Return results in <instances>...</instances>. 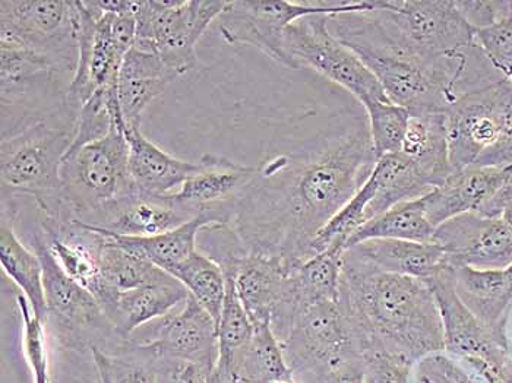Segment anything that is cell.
<instances>
[{
    "label": "cell",
    "mask_w": 512,
    "mask_h": 383,
    "mask_svg": "<svg viewBox=\"0 0 512 383\" xmlns=\"http://www.w3.org/2000/svg\"><path fill=\"white\" fill-rule=\"evenodd\" d=\"M375 163L368 120L270 154L237 198L233 230L249 253L302 264L316 233L359 191Z\"/></svg>",
    "instance_id": "1"
},
{
    "label": "cell",
    "mask_w": 512,
    "mask_h": 383,
    "mask_svg": "<svg viewBox=\"0 0 512 383\" xmlns=\"http://www.w3.org/2000/svg\"><path fill=\"white\" fill-rule=\"evenodd\" d=\"M340 306L363 359L385 353L414 364L445 351L428 281L378 271L344 252Z\"/></svg>",
    "instance_id": "2"
},
{
    "label": "cell",
    "mask_w": 512,
    "mask_h": 383,
    "mask_svg": "<svg viewBox=\"0 0 512 383\" xmlns=\"http://www.w3.org/2000/svg\"><path fill=\"white\" fill-rule=\"evenodd\" d=\"M331 34L374 74L387 97L410 115H447L457 100L451 75L425 65L395 40L374 11L328 18Z\"/></svg>",
    "instance_id": "3"
},
{
    "label": "cell",
    "mask_w": 512,
    "mask_h": 383,
    "mask_svg": "<svg viewBox=\"0 0 512 383\" xmlns=\"http://www.w3.org/2000/svg\"><path fill=\"white\" fill-rule=\"evenodd\" d=\"M374 14L417 59L451 75L458 88L464 84L476 58V30L457 2H379Z\"/></svg>",
    "instance_id": "4"
},
{
    "label": "cell",
    "mask_w": 512,
    "mask_h": 383,
    "mask_svg": "<svg viewBox=\"0 0 512 383\" xmlns=\"http://www.w3.org/2000/svg\"><path fill=\"white\" fill-rule=\"evenodd\" d=\"M77 125L39 122L2 139V201L30 196L43 217L65 218L60 167L74 142Z\"/></svg>",
    "instance_id": "5"
},
{
    "label": "cell",
    "mask_w": 512,
    "mask_h": 383,
    "mask_svg": "<svg viewBox=\"0 0 512 383\" xmlns=\"http://www.w3.org/2000/svg\"><path fill=\"white\" fill-rule=\"evenodd\" d=\"M126 125L115 123L109 135L71 147L60 167L63 210L75 221L87 220L119 199L137 192L129 176Z\"/></svg>",
    "instance_id": "6"
},
{
    "label": "cell",
    "mask_w": 512,
    "mask_h": 383,
    "mask_svg": "<svg viewBox=\"0 0 512 383\" xmlns=\"http://www.w3.org/2000/svg\"><path fill=\"white\" fill-rule=\"evenodd\" d=\"M378 8L371 0L338 2H293V0H235L220 17V33L229 44H242L261 50L286 66L284 33L300 18L311 15L368 14Z\"/></svg>",
    "instance_id": "7"
},
{
    "label": "cell",
    "mask_w": 512,
    "mask_h": 383,
    "mask_svg": "<svg viewBox=\"0 0 512 383\" xmlns=\"http://www.w3.org/2000/svg\"><path fill=\"white\" fill-rule=\"evenodd\" d=\"M227 5L224 0H137L134 46L156 53L180 77L197 65L195 47Z\"/></svg>",
    "instance_id": "8"
},
{
    "label": "cell",
    "mask_w": 512,
    "mask_h": 383,
    "mask_svg": "<svg viewBox=\"0 0 512 383\" xmlns=\"http://www.w3.org/2000/svg\"><path fill=\"white\" fill-rule=\"evenodd\" d=\"M328 15H311L290 24L284 33L287 68L314 69L357 98L363 109L387 101L378 79L349 47L335 39Z\"/></svg>",
    "instance_id": "9"
},
{
    "label": "cell",
    "mask_w": 512,
    "mask_h": 383,
    "mask_svg": "<svg viewBox=\"0 0 512 383\" xmlns=\"http://www.w3.org/2000/svg\"><path fill=\"white\" fill-rule=\"evenodd\" d=\"M78 0H2L0 44L27 47L74 77L78 63Z\"/></svg>",
    "instance_id": "10"
},
{
    "label": "cell",
    "mask_w": 512,
    "mask_h": 383,
    "mask_svg": "<svg viewBox=\"0 0 512 383\" xmlns=\"http://www.w3.org/2000/svg\"><path fill=\"white\" fill-rule=\"evenodd\" d=\"M448 154L453 172L467 169L512 129V84L507 78L469 91L447 115Z\"/></svg>",
    "instance_id": "11"
},
{
    "label": "cell",
    "mask_w": 512,
    "mask_h": 383,
    "mask_svg": "<svg viewBox=\"0 0 512 383\" xmlns=\"http://www.w3.org/2000/svg\"><path fill=\"white\" fill-rule=\"evenodd\" d=\"M281 344L293 376L297 372L312 373L325 383L341 364L362 357L340 300L306 307Z\"/></svg>",
    "instance_id": "12"
},
{
    "label": "cell",
    "mask_w": 512,
    "mask_h": 383,
    "mask_svg": "<svg viewBox=\"0 0 512 383\" xmlns=\"http://www.w3.org/2000/svg\"><path fill=\"white\" fill-rule=\"evenodd\" d=\"M451 267L502 269L512 264V229L501 217L473 211L458 215L435 231Z\"/></svg>",
    "instance_id": "13"
},
{
    "label": "cell",
    "mask_w": 512,
    "mask_h": 383,
    "mask_svg": "<svg viewBox=\"0 0 512 383\" xmlns=\"http://www.w3.org/2000/svg\"><path fill=\"white\" fill-rule=\"evenodd\" d=\"M154 322L151 335L138 345L142 351L175 362L198 363L214 372L218 360L217 324L194 297L189 296L179 312Z\"/></svg>",
    "instance_id": "14"
},
{
    "label": "cell",
    "mask_w": 512,
    "mask_h": 383,
    "mask_svg": "<svg viewBox=\"0 0 512 383\" xmlns=\"http://www.w3.org/2000/svg\"><path fill=\"white\" fill-rule=\"evenodd\" d=\"M197 215L173 195L134 192L79 223L109 236L153 237L178 229Z\"/></svg>",
    "instance_id": "15"
},
{
    "label": "cell",
    "mask_w": 512,
    "mask_h": 383,
    "mask_svg": "<svg viewBox=\"0 0 512 383\" xmlns=\"http://www.w3.org/2000/svg\"><path fill=\"white\" fill-rule=\"evenodd\" d=\"M256 167L243 166L229 158L207 154L198 161V169L183 183L173 198L195 214L211 212L232 226L237 198L251 185Z\"/></svg>",
    "instance_id": "16"
},
{
    "label": "cell",
    "mask_w": 512,
    "mask_h": 383,
    "mask_svg": "<svg viewBox=\"0 0 512 383\" xmlns=\"http://www.w3.org/2000/svg\"><path fill=\"white\" fill-rule=\"evenodd\" d=\"M33 246L43 267L44 294L49 318L53 316L69 332H106L113 328L96 297L60 267L47 248L43 233L34 237Z\"/></svg>",
    "instance_id": "17"
},
{
    "label": "cell",
    "mask_w": 512,
    "mask_h": 383,
    "mask_svg": "<svg viewBox=\"0 0 512 383\" xmlns=\"http://www.w3.org/2000/svg\"><path fill=\"white\" fill-rule=\"evenodd\" d=\"M453 271L454 268L447 269L428 280L441 315L445 351L461 360L489 359L498 348H508V340L489 331L461 302L455 291Z\"/></svg>",
    "instance_id": "18"
},
{
    "label": "cell",
    "mask_w": 512,
    "mask_h": 383,
    "mask_svg": "<svg viewBox=\"0 0 512 383\" xmlns=\"http://www.w3.org/2000/svg\"><path fill=\"white\" fill-rule=\"evenodd\" d=\"M508 167H467L453 172L423 196L426 215L432 226L453 220L458 215L479 211L504 185Z\"/></svg>",
    "instance_id": "19"
},
{
    "label": "cell",
    "mask_w": 512,
    "mask_h": 383,
    "mask_svg": "<svg viewBox=\"0 0 512 383\" xmlns=\"http://www.w3.org/2000/svg\"><path fill=\"white\" fill-rule=\"evenodd\" d=\"M296 267L286 259L261 253H248L237 262L236 290L252 324H271Z\"/></svg>",
    "instance_id": "20"
},
{
    "label": "cell",
    "mask_w": 512,
    "mask_h": 383,
    "mask_svg": "<svg viewBox=\"0 0 512 383\" xmlns=\"http://www.w3.org/2000/svg\"><path fill=\"white\" fill-rule=\"evenodd\" d=\"M346 252L378 271L425 281L453 268L445 250L436 243L372 239L357 243Z\"/></svg>",
    "instance_id": "21"
},
{
    "label": "cell",
    "mask_w": 512,
    "mask_h": 383,
    "mask_svg": "<svg viewBox=\"0 0 512 383\" xmlns=\"http://www.w3.org/2000/svg\"><path fill=\"white\" fill-rule=\"evenodd\" d=\"M455 291L483 326L507 338L508 309L512 305V264L502 269L454 268Z\"/></svg>",
    "instance_id": "22"
},
{
    "label": "cell",
    "mask_w": 512,
    "mask_h": 383,
    "mask_svg": "<svg viewBox=\"0 0 512 383\" xmlns=\"http://www.w3.org/2000/svg\"><path fill=\"white\" fill-rule=\"evenodd\" d=\"M176 78L178 74L156 53L132 47L123 60L118 79V100L126 128L141 126L147 107Z\"/></svg>",
    "instance_id": "23"
},
{
    "label": "cell",
    "mask_w": 512,
    "mask_h": 383,
    "mask_svg": "<svg viewBox=\"0 0 512 383\" xmlns=\"http://www.w3.org/2000/svg\"><path fill=\"white\" fill-rule=\"evenodd\" d=\"M129 145V176L135 191L145 195H172L198 169V163L178 160L145 138L141 126L125 128Z\"/></svg>",
    "instance_id": "24"
},
{
    "label": "cell",
    "mask_w": 512,
    "mask_h": 383,
    "mask_svg": "<svg viewBox=\"0 0 512 383\" xmlns=\"http://www.w3.org/2000/svg\"><path fill=\"white\" fill-rule=\"evenodd\" d=\"M17 217L15 201H2L0 223V264L3 272L17 284L27 297L37 318L43 324L49 321L46 294H44L43 267L39 255L25 248L14 229Z\"/></svg>",
    "instance_id": "25"
},
{
    "label": "cell",
    "mask_w": 512,
    "mask_h": 383,
    "mask_svg": "<svg viewBox=\"0 0 512 383\" xmlns=\"http://www.w3.org/2000/svg\"><path fill=\"white\" fill-rule=\"evenodd\" d=\"M188 297L186 287L172 277L164 283L120 293L115 305L107 312V318L119 335L129 338L141 326L169 315L170 310L185 303Z\"/></svg>",
    "instance_id": "26"
},
{
    "label": "cell",
    "mask_w": 512,
    "mask_h": 383,
    "mask_svg": "<svg viewBox=\"0 0 512 383\" xmlns=\"http://www.w3.org/2000/svg\"><path fill=\"white\" fill-rule=\"evenodd\" d=\"M104 237L106 240L100 253L101 278L113 296L172 278L122 236L104 234Z\"/></svg>",
    "instance_id": "27"
},
{
    "label": "cell",
    "mask_w": 512,
    "mask_h": 383,
    "mask_svg": "<svg viewBox=\"0 0 512 383\" xmlns=\"http://www.w3.org/2000/svg\"><path fill=\"white\" fill-rule=\"evenodd\" d=\"M239 262V261H237ZM237 262L223 265L226 274V299L217 324L218 360L214 373L226 383H236L237 360L251 343L254 324L237 294L235 269Z\"/></svg>",
    "instance_id": "28"
},
{
    "label": "cell",
    "mask_w": 512,
    "mask_h": 383,
    "mask_svg": "<svg viewBox=\"0 0 512 383\" xmlns=\"http://www.w3.org/2000/svg\"><path fill=\"white\" fill-rule=\"evenodd\" d=\"M400 153L416 163L435 186L453 173L448 154L445 115H410L409 128Z\"/></svg>",
    "instance_id": "29"
},
{
    "label": "cell",
    "mask_w": 512,
    "mask_h": 383,
    "mask_svg": "<svg viewBox=\"0 0 512 383\" xmlns=\"http://www.w3.org/2000/svg\"><path fill=\"white\" fill-rule=\"evenodd\" d=\"M229 226L230 224L224 218L211 214V212H202L188 223L179 226L178 229L166 231L158 236L122 237L129 245L138 249L142 255L147 256L158 268L167 272L198 252L197 239L202 231L223 229V227Z\"/></svg>",
    "instance_id": "30"
},
{
    "label": "cell",
    "mask_w": 512,
    "mask_h": 383,
    "mask_svg": "<svg viewBox=\"0 0 512 383\" xmlns=\"http://www.w3.org/2000/svg\"><path fill=\"white\" fill-rule=\"evenodd\" d=\"M344 252L343 245H333L297 265L293 271V290L299 315L314 303L340 300Z\"/></svg>",
    "instance_id": "31"
},
{
    "label": "cell",
    "mask_w": 512,
    "mask_h": 383,
    "mask_svg": "<svg viewBox=\"0 0 512 383\" xmlns=\"http://www.w3.org/2000/svg\"><path fill=\"white\" fill-rule=\"evenodd\" d=\"M435 227L426 215L423 199L404 202L390 211L372 218L347 240L346 250L372 239L409 240L434 243Z\"/></svg>",
    "instance_id": "32"
},
{
    "label": "cell",
    "mask_w": 512,
    "mask_h": 383,
    "mask_svg": "<svg viewBox=\"0 0 512 383\" xmlns=\"http://www.w3.org/2000/svg\"><path fill=\"white\" fill-rule=\"evenodd\" d=\"M235 379L236 383L295 382L271 324L254 325L251 343L237 360Z\"/></svg>",
    "instance_id": "33"
},
{
    "label": "cell",
    "mask_w": 512,
    "mask_h": 383,
    "mask_svg": "<svg viewBox=\"0 0 512 383\" xmlns=\"http://www.w3.org/2000/svg\"><path fill=\"white\" fill-rule=\"evenodd\" d=\"M167 274L182 283L189 296L194 297L218 324L227 287L226 274L218 262L197 252L182 264L170 268Z\"/></svg>",
    "instance_id": "34"
},
{
    "label": "cell",
    "mask_w": 512,
    "mask_h": 383,
    "mask_svg": "<svg viewBox=\"0 0 512 383\" xmlns=\"http://www.w3.org/2000/svg\"><path fill=\"white\" fill-rule=\"evenodd\" d=\"M365 112L376 160L400 153L409 128L410 113L391 100L372 104Z\"/></svg>",
    "instance_id": "35"
},
{
    "label": "cell",
    "mask_w": 512,
    "mask_h": 383,
    "mask_svg": "<svg viewBox=\"0 0 512 383\" xmlns=\"http://www.w3.org/2000/svg\"><path fill=\"white\" fill-rule=\"evenodd\" d=\"M18 307L22 316V347L25 359L34 373V383H52L49 375V359H47L46 334L43 322L37 318L33 307L24 294L17 296Z\"/></svg>",
    "instance_id": "36"
},
{
    "label": "cell",
    "mask_w": 512,
    "mask_h": 383,
    "mask_svg": "<svg viewBox=\"0 0 512 383\" xmlns=\"http://www.w3.org/2000/svg\"><path fill=\"white\" fill-rule=\"evenodd\" d=\"M477 44L493 68L507 78L512 72V14L489 27L474 31Z\"/></svg>",
    "instance_id": "37"
},
{
    "label": "cell",
    "mask_w": 512,
    "mask_h": 383,
    "mask_svg": "<svg viewBox=\"0 0 512 383\" xmlns=\"http://www.w3.org/2000/svg\"><path fill=\"white\" fill-rule=\"evenodd\" d=\"M414 383H470V376L450 357L434 353L416 363Z\"/></svg>",
    "instance_id": "38"
},
{
    "label": "cell",
    "mask_w": 512,
    "mask_h": 383,
    "mask_svg": "<svg viewBox=\"0 0 512 383\" xmlns=\"http://www.w3.org/2000/svg\"><path fill=\"white\" fill-rule=\"evenodd\" d=\"M413 364L390 354L365 357L363 383H410Z\"/></svg>",
    "instance_id": "39"
},
{
    "label": "cell",
    "mask_w": 512,
    "mask_h": 383,
    "mask_svg": "<svg viewBox=\"0 0 512 383\" xmlns=\"http://www.w3.org/2000/svg\"><path fill=\"white\" fill-rule=\"evenodd\" d=\"M463 17L474 28L489 27L510 14V2H457Z\"/></svg>",
    "instance_id": "40"
},
{
    "label": "cell",
    "mask_w": 512,
    "mask_h": 383,
    "mask_svg": "<svg viewBox=\"0 0 512 383\" xmlns=\"http://www.w3.org/2000/svg\"><path fill=\"white\" fill-rule=\"evenodd\" d=\"M508 210H512V164L508 166V176L502 188L477 212L486 217L498 218Z\"/></svg>",
    "instance_id": "41"
},
{
    "label": "cell",
    "mask_w": 512,
    "mask_h": 383,
    "mask_svg": "<svg viewBox=\"0 0 512 383\" xmlns=\"http://www.w3.org/2000/svg\"><path fill=\"white\" fill-rule=\"evenodd\" d=\"M211 370L194 362H178L170 373L169 383H208Z\"/></svg>",
    "instance_id": "42"
},
{
    "label": "cell",
    "mask_w": 512,
    "mask_h": 383,
    "mask_svg": "<svg viewBox=\"0 0 512 383\" xmlns=\"http://www.w3.org/2000/svg\"><path fill=\"white\" fill-rule=\"evenodd\" d=\"M113 383H157L156 373L144 367L116 364L112 360Z\"/></svg>",
    "instance_id": "43"
},
{
    "label": "cell",
    "mask_w": 512,
    "mask_h": 383,
    "mask_svg": "<svg viewBox=\"0 0 512 383\" xmlns=\"http://www.w3.org/2000/svg\"><path fill=\"white\" fill-rule=\"evenodd\" d=\"M363 375H365V359L356 357L341 364L331 375L328 383H363Z\"/></svg>",
    "instance_id": "44"
},
{
    "label": "cell",
    "mask_w": 512,
    "mask_h": 383,
    "mask_svg": "<svg viewBox=\"0 0 512 383\" xmlns=\"http://www.w3.org/2000/svg\"><path fill=\"white\" fill-rule=\"evenodd\" d=\"M94 363H96L97 372H99L101 383H113L112 378V360L100 351L97 347H91Z\"/></svg>",
    "instance_id": "45"
},
{
    "label": "cell",
    "mask_w": 512,
    "mask_h": 383,
    "mask_svg": "<svg viewBox=\"0 0 512 383\" xmlns=\"http://www.w3.org/2000/svg\"><path fill=\"white\" fill-rule=\"evenodd\" d=\"M208 383H226L223 381V379L220 378V376L217 375V373H211L210 379H208Z\"/></svg>",
    "instance_id": "46"
},
{
    "label": "cell",
    "mask_w": 512,
    "mask_h": 383,
    "mask_svg": "<svg viewBox=\"0 0 512 383\" xmlns=\"http://www.w3.org/2000/svg\"><path fill=\"white\" fill-rule=\"evenodd\" d=\"M273 383H295L293 381H277V382H273Z\"/></svg>",
    "instance_id": "47"
},
{
    "label": "cell",
    "mask_w": 512,
    "mask_h": 383,
    "mask_svg": "<svg viewBox=\"0 0 512 383\" xmlns=\"http://www.w3.org/2000/svg\"><path fill=\"white\" fill-rule=\"evenodd\" d=\"M507 79H508V81H510V82H511V84H512V72H511V74H510V75H508Z\"/></svg>",
    "instance_id": "48"
},
{
    "label": "cell",
    "mask_w": 512,
    "mask_h": 383,
    "mask_svg": "<svg viewBox=\"0 0 512 383\" xmlns=\"http://www.w3.org/2000/svg\"><path fill=\"white\" fill-rule=\"evenodd\" d=\"M510 11H511V14H512V2H510Z\"/></svg>",
    "instance_id": "49"
}]
</instances>
